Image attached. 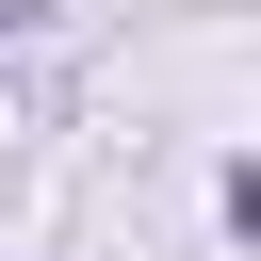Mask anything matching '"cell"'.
<instances>
[{"instance_id":"obj_1","label":"cell","mask_w":261,"mask_h":261,"mask_svg":"<svg viewBox=\"0 0 261 261\" xmlns=\"http://www.w3.org/2000/svg\"><path fill=\"white\" fill-rule=\"evenodd\" d=\"M16 16H33V0H0V33H16Z\"/></svg>"}]
</instances>
